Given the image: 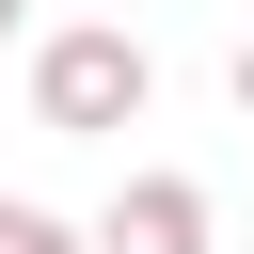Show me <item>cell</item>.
I'll return each instance as SVG.
<instances>
[{
  "mask_svg": "<svg viewBox=\"0 0 254 254\" xmlns=\"http://www.w3.org/2000/svg\"><path fill=\"white\" fill-rule=\"evenodd\" d=\"M143 95H159V48H143V32H111V16L32 32V127H48V143H111V127H143Z\"/></svg>",
  "mask_w": 254,
  "mask_h": 254,
  "instance_id": "cell-1",
  "label": "cell"
},
{
  "mask_svg": "<svg viewBox=\"0 0 254 254\" xmlns=\"http://www.w3.org/2000/svg\"><path fill=\"white\" fill-rule=\"evenodd\" d=\"M79 254H206V190H190V175H127V190L79 222Z\"/></svg>",
  "mask_w": 254,
  "mask_h": 254,
  "instance_id": "cell-2",
  "label": "cell"
},
{
  "mask_svg": "<svg viewBox=\"0 0 254 254\" xmlns=\"http://www.w3.org/2000/svg\"><path fill=\"white\" fill-rule=\"evenodd\" d=\"M0 254H79V222H64V206H32V190H0Z\"/></svg>",
  "mask_w": 254,
  "mask_h": 254,
  "instance_id": "cell-3",
  "label": "cell"
},
{
  "mask_svg": "<svg viewBox=\"0 0 254 254\" xmlns=\"http://www.w3.org/2000/svg\"><path fill=\"white\" fill-rule=\"evenodd\" d=\"M238 111H254V32H238Z\"/></svg>",
  "mask_w": 254,
  "mask_h": 254,
  "instance_id": "cell-4",
  "label": "cell"
},
{
  "mask_svg": "<svg viewBox=\"0 0 254 254\" xmlns=\"http://www.w3.org/2000/svg\"><path fill=\"white\" fill-rule=\"evenodd\" d=\"M16 32H32V0H0V48H16Z\"/></svg>",
  "mask_w": 254,
  "mask_h": 254,
  "instance_id": "cell-5",
  "label": "cell"
}]
</instances>
